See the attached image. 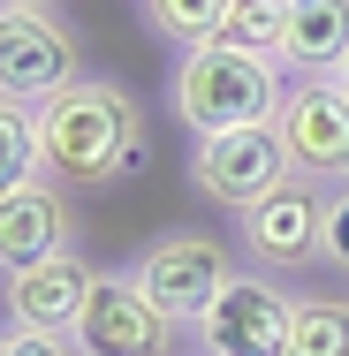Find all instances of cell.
I'll return each instance as SVG.
<instances>
[{"instance_id":"obj_5","label":"cell","mask_w":349,"mask_h":356,"mask_svg":"<svg viewBox=\"0 0 349 356\" xmlns=\"http://www.w3.org/2000/svg\"><path fill=\"white\" fill-rule=\"evenodd\" d=\"M274 129L296 182H319V190L349 182V91L334 76H296L274 106Z\"/></svg>"},{"instance_id":"obj_20","label":"cell","mask_w":349,"mask_h":356,"mask_svg":"<svg viewBox=\"0 0 349 356\" xmlns=\"http://www.w3.org/2000/svg\"><path fill=\"white\" fill-rule=\"evenodd\" d=\"M334 83H342V91H349V61H342V69H334Z\"/></svg>"},{"instance_id":"obj_17","label":"cell","mask_w":349,"mask_h":356,"mask_svg":"<svg viewBox=\"0 0 349 356\" xmlns=\"http://www.w3.org/2000/svg\"><path fill=\"white\" fill-rule=\"evenodd\" d=\"M0 356H84L76 334H31V326H0Z\"/></svg>"},{"instance_id":"obj_19","label":"cell","mask_w":349,"mask_h":356,"mask_svg":"<svg viewBox=\"0 0 349 356\" xmlns=\"http://www.w3.org/2000/svg\"><path fill=\"white\" fill-rule=\"evenodd\" d=\"M0 8H46V0H0Z\"/></svg>"},{"instance_id":"obj_12","label":"cell","mask_w":349,"mask_h":356,"mask_svg":"<svg viewBox=\"0 0 349 356\" xmlns=\"http://www.w3.org/2000/svg\"><path fill=\"white\" fill-rule=\"evenodd\" d=\"M349 61V0H288V76H334Z\"/></svg>"},{"instance_id":"obj_13","label":"cell","mask_w":349,"mask_h":356,"mask_svg":"<svg viewBox=\"0 0 349 356\" xmlns=\"http://www.w3.org/2000/svg\"><path fill=\"white\" fill-rule=\"evenodd\" d=\"M212 46L251 54V61H274V69H281V46H288V0H228Z\"/></svg>"},{"instance_id":"obj_9","label":"cell","mask_w":349,"mask_h":356,"mask_svg":"<svg viewBox=\"0 0 349 356\" xmlns=\"http://www.w3.org/2000/svg\"><path fill=\"white\" fill-rule=\"evenodd\" d=\"M76 349L84 356H183V326L122 273H99L91 281V303L76 318Z\"/></svg>"},{"instance_id":"obj_16","label":"cell","mask_w":349,"mask_h":356,"mask_svg":"<svg viewBox=\"0 0 349 356\" xmlns=\"http://www.w3.org/2000/svg\"><path fill=\"white\" fill-rule=\"evenodd\" d=\"M31 175H38V106L0 99V190H15Z\"/></svg>"},{"instance_id":"obj_6","label":"cell","mask_w":349,"mask_h":356,"mask_svg":"<svg viewBox=\"0 0 349 356\" xmlns=\"http://www.w3.org/2000/svg\"><path fill=\"white\" fill-rule=\"evenodd\" d=\"M281 182H296V175H288V152H281L274 122H251V129H228V137H198V152H190V190L205 205H220L228 220L266 205Z\"/></svg>"},{"instance_id":"obj_3","label":"cell","mask_w":349,"mask_h":356,"mask_svg":"<svg viewBox=\"0 0 349 356\" xmlns=\"http://www.w3.org/2000/svg\"><path fill=\"white\" fill-rule=\"evenodd\" d=\"M243 273V250L235 243H220V235H198V227H167L160 243H144L137 258H130V281L190 334L198 318L212 311V296Z\"/></svg>"},{"instance_id":"obj_8","label":"cell","mask_w":349,"mask_h":356,"mask_svg":"<svg viewBox=\"0 0 349 356\" xmlns=\"http://www.w3.org/2000/svg\"><path fill=\"white\" fill-rule=\"evenodd\" d=\"M84 83V54L76 31L54 8H0V99L46 106L54 91Z\"/></svg>"},{"instance_id":"obj_18","label":"cell","mask_w":349,"mask_h":356,"mask_svg":"<svg viewBox=\"0 0 349 356\" xmlns=\"http://www.w3.org/2000/svg\"><path fill=\"white\" fill-rule=\"evenodd\" d=\"M327 266L349 281V182L327 190Z\"/></svg>"},{"instance_id":"obj_11","label":"cell","mask_w":349,"mask_h":356,"mask_svg":"<svg viewBox=\"0 0 349 356\" xmlns=\"http://www.w3.org/2000/svg\"><path fill=\"white\" fill-rule=\"evenodd\" d=\"M91 281H99V266L61 250V258H46L31 273H8L0 281V311H8V326H31V334H76L84 303H91Z\"/></svg>"},{"instance_id":"obj_4","label":"cell","mask_w":349,"mask_h":356,"mask_svg":"<svg viewBox=\"0 0 349 356\" xmlns=\"http://www.w3.org/2000/svg\"><path fill=\"white\" fill-rule=\"evenodd\" d=\"M288 326H296V288L243 266L190 326V356H288Z\"/></svg>"},{"instance_id":"obj_2","label":"cell","mask_w":349,"mask_h":356,"mask_svg":"<svg viewBox=\"0 0 349 356\" xmlns=\"http://www.w3.org/2000/svg\"><path fill=\"white\" fill-rule=\"evenodd\" d=\"M281 91L288 83H281L274 61H251V54H228V46H190L167 76V106L190 137H228V129L274 122Z\"/></svg>"},{"instance_id":"obj_10","label":"cell","mask_w":349,"mask_h":356,"mask_svg":"<svg viewBox=\"0 0 349 356\" xmlns=\"http://www.w3.org/2000/svg\"><path fill=\"white\" fill-rule=\"evenodd\" d=\"M69 235L76 227H69V190H61V182L31 175V182L0 190V281H8V273H31V266H46V258H61Z\"/></svg>"},{"instance_id":"obj_15","label":"cell","mask_w":349,"mask_h":356,"mask_svg":"<svg viewBox=\"0 0 349 356\" xmlns=\"http://www.w3.org/2000/svg\"><path fill=\"white\" fill-rule=\"evenodd\" d=\"M288 356H349V296H296Z\"/></svg>"},{"instance_id":"obj_7","label":"cell","mask_w":349,"mask_h":356,"mask_svg":"<svg viewBox=\"0 0 349 356\" xmlns=\"http://www.w3.org/2000/svg\"><path fill=\"white\" fill-rule=\"evenodd\" d=\"M235 250H243V266H258L274 281L311 273L327 258V190L319 182H281L266 205L235 213Z\"/></svg>"},{"instance_id":"obj_14","label":"cell","mask_w":349,"mask_h":356,"mask_svg":"<svg viewBox=\"0 0 349 356\" xmlns=\"http://www.w3.org/2000/svg\"><path fill=\"white\" fill-rule=\"evenodd\" d=\"M137 15H144L152 38H167L175 54H190V46H212L228 0H137Z\"/></svg>"},{"instance_id":"obj_1","label":"cell","mask_w":349,"mask_h":356,"mask_svg":"<svg viewBox=\"0 0 349 356\" xmlns=\"http://www.w3.org/2000/svg\"><path fill=\"white\" fill-rule=\"evenodd\" d=\"M152 152L144 129V106L130 83L114 76H84L69 91H54L38 106V175L61 182V190H107V182H130Z\"/></svg>"}]
</instances>
